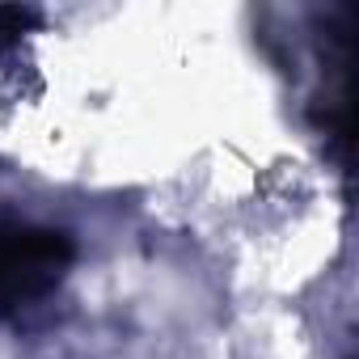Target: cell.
I'll return each mask as SVG.
<instances>
[{"mask_svg":"<svg viewBox=\"0 0 359 359\" xmlns=\"http://www.w3.org/2000/svg\"><path fill=\"white\" fill-rule=\"evenodd\" d=\"M68 262H72V241L64 233L0 224V313H13L55 292Z\"/></svg>","mask_w":359,"mask_h":359,"instance_id":"6da1fadb","label":"cell"}]
</instances>
